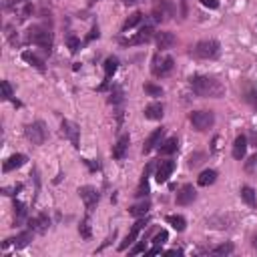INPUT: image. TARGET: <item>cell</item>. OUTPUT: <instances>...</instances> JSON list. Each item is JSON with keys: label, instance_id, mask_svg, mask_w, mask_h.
I'll return each instance as SVG.
<instances>
[{"label": "cell", "instance_id": "36", "mask_svg": "<svg viewBox=\"0 0 257 257\" xmlns=\"http://www.w3.org/2000/svg\"><path fill=\"white\" fill-rule=\"evenodd\" d=\"M111 102H113V105H121V102H123V89L121 87H113Z\"/></svg>", "mask_w": 257, "mask_h": 257}, {"label": "cell", "instance_id": "7", "mask_svg": "<svg viewBox=\"0 0 257 257\" xmlns=\"http://www.w3.org/2000/svg\"><path fill=\"white\" fill-rule=\"evenodd\" d=\"M175 66V60L173 57H161V55H155L153 57V64H151V73L155 77H167Z\"/></svg>", "mask_w": 257, "mask_h": 257}, {"label": "cell", "instance_id": "48", "mask_svg": "<svg viewBox=\"0 0 257 257\" xmlns=\"http://www.w3.org/2000/svg\"><path fill=\"white\" fill-rule=\"evenodd\" d=\"M121 2H123V4H127V6H133V4H139L141 0H121Z\"/></svg>", "mask_w": 257, "mask_h": 257}, {"label": "cell", "instance_id": "14", "mask_svg": "<svg viewBox=\"0 0 257 257\" xmlns=\"http://www.w3.org/2000/svg\"><path fill=\"white\" fill-rule=\"evenodd\" d=\"M241 95H243V99H245L247 105H249L253 111H257V84H253L251 80H243Z\"/></svg>", "mask_w": 257, "mask_h": 257}, {"label": "cell", "instance_id": "11", "mask_svg": "<svg viewBox=\"0 0 257 257\" xmlns=\"http://www.w3.org/2000/svg\"><path fill=\"white\" fill-rule=\"evenodd\" d=\"M195 199H197V191H195V187L189 185V183L183 185L181 189L177 191V197H175L177 205H181V207H185V205H191Z\"/></svg>", "mask_w": 257, "mask_h": 257}, {"label": "cell", "instance_id": "18", "mask_svg": "<svg viewBox=\"0 0 257 257\" xmlns=\"http://www.w3.org/2000/svg\"><path fill=\"white\" fill-rule=\"evenodd\" d=\"M163 135H165V129H163V127H159V129H155V131H153V133L147 137L145 145H143V153H151L153 149H157V147L161 145Z\"/></svg>", "mask_w": 257, "mask_h": 257}, {"label": "cell", "instance_id": "47", "mask_svg": "<svg viewBox=\"0 0 257 257\" xmlns=\"http://www.w3.org/2000/svg\"><path fill=\"white\" fill-rule=\"evenodd\" d=\"M95 37L99 39V28H93V30H91V34H89V39H87V40H93Z\"/></svg>", "mask_w": 257, "mask_h": 257}, {"label": "cell", "instance_id": "3", "mask_svg": "<svg viewBox=\"0 0 257 257\" xmlns=\"http://www.w3.org/2000/svg\"><path fill=\"white\" fill-rule=\"evenodd\" d=\"M221 53V46L217 40L209 39V40H199L193 48V55L197 59H203V60H211V59H217Z\"/></svg>", "mask_w": 257, "mask_h": 257}, {"label": "cell", "instance_id": "25", "mask_svg": "<svg viewBox=\"0 0 257 257\" xmlns=\"http://www.w3.org/2000/svg\"><path fill=\"white\" fill-rule=\"evenodd\" d=\"M217 181V171L215 169H205L203 173L197 177V183L201 185V187H209V185H213Z\"/></svg>", "mask_w": 257, "mask_h": 257}, {"label": "cell", "instance_id": "26", "mask_svg": "<svg viewBox=\"0 0 257 257\" xmlns=\"http://www.w3.org/2000/svg\"><path fill=\"white\" fill-rule=\"evenodd\" d=\"M239 195H241V199L249 205V207H255V205H257V195H255V189H253V187L243 185L241 191H239Z\"/></svg>", "mask_w": 257, "mask_h": 257}, {"label": "cell", "instance_id": "38", "mask_svg": "<svg viewBox=\"0 0 257 257\" xmlns=\"http://www.w3.org/2000/svg\"><path fill=\"white\" fill-rule=\"evenodd\" d=\"M245 171L247 173H257V153L245 161Z\"/></svg>", "mask_w": 257, "mask_h": 257}, {"label": "cell", "instance_id": "4", "mask_svg": "<svg viewBox=\"0 0 257 257\" xmlns=\"http://www.w3.org/2000/svg\"><path fill=\"white\" fill-rule=\"evenodd\" d=\"M189 123L193 125L195 131L205 133L215 125V115H213V111H193L189 115Z\"/></svg>", "mask_w": 257, "mask_h": 257}, {"label": "cell", "instance_id": "24", "mask_svg": "<svg viewBox=\"0 0 257 257\" xmlns=\"http://www.w3.org/2000/svg\"><path fill=\"white\" fill-rule=\"evenodd\" d=\"M177 149H179L177 137H169L167 141H163V143L159 145V153H161V155H173Z\"/></svg>", "mask_w": 257, "mask_h": 257}, {"label": "cell", "instance_id": "23", "mask_svg": "<svg viewBox=\"0 0 257 257\" xmlns=\"http://www.w3.org/2000/svg\"><path fill=\"white\" fill-rule=\"evenodd\" d=\"M151 169H153V165H149L145 169V173L141 177V183H139V187H137V191H135V197H147L149 195V173H151Z\"/></svg>", "mask_w": 257, "mask_h": 257}, {"label": "cell", "instance_id": "21", "mask_svg": "<svg viewBox=\"0 0 257 257\" xmlns=\"http://www.w3.org/2000/svg\"><path fill=\"white\" fill-rule=\"evenodd\" d=\"M26 161H28V159H26V155H22V153H16V155H10V157L4 161V165H2V171H4V173H10V171L20 169V167H22Z\"/></svg>", "mask_w": 257, "mask_h": 257}, {"label": "cell", "instance_id": "43", "mask_svg": "<svg viewBox=\"0 0 257 257\" xmlns=\"http://www.w3.org/2000/svg\"><path fill=\"white\" fill-rule=\"evenodd\" d=\"M199 2H201L203 6H207V8H211V10L219 8V0H199Z\"/></svg>", "mask_w": 257, "mask_h": 257}, {"label": "cell", "instance_id": "19", "mask_svg": "<svg viewBox=\"0 0 257 257\" xmlns=\"http://www.w3.org/2000/svg\"><path fill=\"white\" fill-rule=\"evenodd\" d=\"M157 48L161 50H169V48H173L175 46V42H177V39H175V34L173 32H167V30H163V32H157Z\"/></svg>", "mask_w": 257, "mask_h": 257}, {"label": "cell", "instance_id": "50", "mask_svg": "<svg viewBox=\"0 0 257 257\" xmlns=\"http://www.w3.org/2000/svg\"><path fill=\"white\" fill-rule=\"evenodd\" d=\"M253 247H255V249H257V235H255V237H253Z\"/></svg>", "mask_w": 257, "mask_h": 257}, {"label": "cell", "instance_id": "20", "mask_svg": "<svg viewBox=\"0 0 257 257\" xmlns=\"http://www.w3.org/2000/svg\"><path fill=\"white\" fill-rule=\"evenodd\" d=\"M28 227L32 231H37V233H46L48 227H50V219H48L46 213H40L39 217H34V219L28 221Z\"/></svg>", "mask_w": 257, "mask_h": 257}, {"label": "cell", "instance_id": "16", "mask_svg": "<svg viewBox=\"0 0 257 257\" xmlns=\"http://www.w3.org/2000/svg\"><path fill=\"white\" fill-rule=\"evenodd\" d=\"M247 137L245 135H237L235 137V141H233V149H231V155H233V159H237V161H241L243 157H245V153H247Z\"/></svg>", "mask_w": 257, "mask_h": 257}, {"label": "cell", "instance_id": "2", "mask_svg": "<svg viewBox=\"0 0 257 257\" xmlns=\"http://www.w3.org/2000/svg\"><path fill=\"white\" fill-rule=\"evenodd\" d=\"M26 39H28V42L44 48L46 53H50V48H53V32H50L48 28H44V26H40V24L30 26L28 32H26Z\"/></svg>", "mask_w": 257, "mask_h": 257}, {"label": "cell", "instance_id": "49", "mask_svg": "<svg viewBox=\"0 0 257 257\" xmlns=\"http://www.w3.org/2000/svg\"><path fill=\"white\" fill-rule=\"evenodd\" d=\"M179 2H181V6H183V12H181V14L185 16V14H187V4H185V0H179Z\"/></svg>", "mask_w": 257, "mask_h": 257}, {"label": "cell", "instance_id": "40", "mask_svg": "<svg viewBox=\"0 0 257 257\" xmlns=\"http://www.w3.org/2000/svg\"><path fill=\"white\" fill-rule=\"evenodd\" d=\"M0 87H2V99L4 100H10L12 99V87H10V82L8 80H2V82H0Z\"/></svg>", "mask_w": 257, "mask_h": 257}, {"label": "cell", "instance_id": "30", "mask_svg": "<svg viewBox=\"0 0 257 257\" xmlns=\"http://www.w3.org/2000/svg\"><path fill=\"white\" fill-rule=\"evenodd\" d=\"M32 229L30 231H24V233H20L19 237H16V239H12V243H14V247L16 249H22V247H26L30 241H32Z\"/></svg>", "mask_w": 257, "mask_h": 257}, {"label": "cell", "instance_id": "27", "mask_svg": "<svg viewBox=\"0 0 257 257\" xmlns=\"http://www.w3.org/2000/svg\"><path fill=\"white\" fill-rule=\"evenodd\" d=\"M117 68H119V60H117L115 57H109V59L105 60V79H107V80H105V84H102L100 89H105V87H107V82H109L111 77L117 73Z\"/></svg>", "mask_w": 257, "mask_h": 257}, {"label": "cell", "instance_id": "51", "mask_svg": "<svg viewBox=\"0 0 257 257\" xmlns=\"http://www.w3.org/2000/svg\"><path fill=\"white\" fill-rule=\"evenodd\" d=\"M95 2H99V0H91V4H95Z\"/></svg>", "mask_w": 257, "mask_h": 257}, {"label": "cell", "instance_id": "37", "mask_svg": "<svg viewBox=\"0 0 257 257\" xmlns=\"http://www.w3.org/2000/svg\"><path fill=\"white\" fill-rule=\"evenodd\" d=\"M66 46H68V50H71L73 55H77L79 48H80V40H79L77 37H68V39H66Z\"/></svg>", "mask_w": 257, "mask_h": 257}, {"label": "cell", "instance_id": "35", "mask_svg": "<svg viewBox=\"0 0 257 257\" xmlns=\"http://www.w3.org/2000/svg\"><path fill=\"white\" fill-rule=\"evenodd\" d=\"M233 243H221V245H217V247H213L211 249V253L213 255H229V253H233Z\"/></svg>", "mask_w": 257, "mask_h": 257}, {"label": "cell", "instance_id": "34", "mask_svg": "<svg viewBox=\"0 0 257 257\" xmlns=\"http://www.w3.org/2000/svg\"><path fill=\"white\" fill-rule=\"evenodd\" d=\"M14 217H16V223L22 221L26 217V205L20 201H14Z\"/></svg>", "mask_w": 257, "mask_h": 257}, {"label": "cell", "instance_id": "9", "mask_svg": "<svg viewBox=\"0 0 257 257\" xmlns=\"http://www.w3.org/2000/svg\"><path fill=\"white\" fill-rule=\"evenodd\" d=\"M79 195H80V199L84 201V207H87V211H89V213L95 211L97 203H99V191L95 189V187H91V185L80 187V189H79Z\"/></svg>", "mask_w": 257, "mask_h": 257}, {"label": "cell", "instance_id": "29", "mask_svg": "<svg viewBox=\"0 0 257 257\" xmlns=\"http://www.w3.org/2000/svg\"><path fill=\"white\" fill-rule=\"evenodd\" d=\"M149 209H151V203L149 201H143V203L133 205V207L129 209V215H133V217H145L149 213Z\"/></svg>", "mask_w": 257, "mask_h": 257}, {"label": "cell", "instance_id": "33", "mask_svg": "<svg viewBox=\"0 0 257 257\" xmlns=\"http://www.w3.org/2000/svg\"><path fill=\"white\" fill-rule=\"evenodd\" d=\"M79 233H80V237H82V239H91L93 231H91V221H89V217H84V219L80 221V225H79Z\"/></svg>", "mask_w": 257, "mask_h": 257}, {"label": "cell", "instance_id": "44", "mask_svg": "<svg viewBox=\"0 0 257 257\" xmlns=\"http://www.w3.org/2000/svg\"><path fill=\"white\" fill-rule=\"evenodd\" d=\"M247 143H249V145H253V147L257 149V133H255V131H249V137H247Z\"/></svg>", "mask_w": 257, "mask_h": 257}, {"label": "cell", "instance_id": "1", "mask_svg": "<svg viewBox=\"0 0 257 257\" xmlns=\"http://www.w3.org/2000/svg\"><path fill=\"white\" fill-rule=\"evenodd\" d=\"M189 82H191L193 93L201 99H221L225 95V87L213 77L195 75V77L189 79Z\"/></svg>", "mask_w": 257, "mask_h": 257}, {"label": "cell", "instance_id": "22", "mask_svg": "<svg viewBox=\"0 0 257 257\" xmlns=\"http://www.w3.org/2000/svg\"><path fill=\"white\" fill-rule=\"evenodd\" d=\"M165 109H163V105H161V102H151V105H147L145 107V119H149V121H161V119H163V113Z\"/></svg>", "mask_w": 257, "mask_h": 257}, {"label": "cell", "instance_id": "32", "mask_svg": "<svg viewBox=\"0 0 257 257\" xmlns=\"http://www.w3.org/2000/svg\"><path fill=\"white\" fill-rule=\"evenodd\" d=\"M22 59L28 62V64H32V66H37L39 68V71H44V62L37 57V55H32V53H28V50H26V53H22Z\"/></svg>", "mask_w": 257, "mask_h": 257}, {"label": "cell", "instance_id": "41", "mask_svg": "<svg viewBox=\"0 0 257 257\" xmlns=\"http://www.w3.org/2000/svg\"><path fill=\"white\" fill-rule=\"evenodd\" d=\"M167 239H169V233H167L165 229H161L155 237H153V243H155V245H163V243L167 241Z\"/></svg>", "mask_w": 257, "mask_h": 257}, {"label": "cell", "instance_id": "28", "mask_svg": "<svg viewBox=\"0 0 257 257\" xmlns=\"http://www.w3.org/2000/svg\"><path fill=\"white\" fill-rule=\"evenodd\" d=\"M167 223L175 231H185L187 229V219L183 215H167Z\"/></svg>", "mask_w": 257, "mask_h": 257}, {"label": "cell", "instance_id": "46", "mask_svg": "<svg viewBox=\"0 0 257 257\" xmlns=\"http://www.w3.org/2000/svg\"><path fill=\"white\" fill-rule=\"evenodd\" d=\"M159 253H161V245H155L153 249L147 251V255H159Z\"/></svg>", "mask_w": 257, "mask_h": 257}, {"label": "cell", "instance_id": "5", "mask_svg": "<svg viewBox=\"0 0 257 257\" xmlns=\"http://www.w3.org/2000/svg\"><path fill=\"white\" fill-rule=\"evenodd\" d=\"M151 14H153V19H155V22H165L175 14V6L171 0H153Z\"/></svg>", "mask_w": 257, "mask_h": 257}, {"label": "cell", "instance_id": "15", "mask_svg": "<svg viewBox=\"0 0 257 257\" xmlns=\"http://www.w3.org/2000/svg\"><path fill=\"white\" fill-rule=\"evenodd\" d=\"M129 143H131V137H129L127 133L119 137V139H117V143H115V147H113V159H117V161L125 159V155H127V149H129Z\"/></svg>", "mask_w": 257, "mask_h": 257}, {"label": "cell", "instance_id": "8", "mask_svg": "<svg viewBox=\"0 0 257 257\" xmlns=\"http://www.w3.org/2000/svg\"><path fill=\"white\" fill-rule=\"evenodd\" d=\"M60 131H62V135L66 137V139L71 141V145H73L75 149L80 147V129H79L77 123H73V121H68V119H64V121L60 123Z\"/></svg>", "mask_w": 257, "mask_h": 257}, {"label": "cell", "instance_id": "13", "mask_svg": "<svg viewBox=\"0 0 257 257\" xmlns=\"http://www.w3.org/2000/svg\"><path fill=\"white\" fill-rule=\"evenodd\" d=\"M153 26H143L139 32L135 34L133 39H127V40H123V44H127V46H135V44H145V42H149L151 39H153Z\"/></svg>", "mask_w": 257, "mask_h": 257}, {"label": "cell", "instance_id": "17", "mask_svg": "<svg viewBox=\"0 0 257 257\" xmlns=\"http://www.w3.org/2000/svg\"><path fill=\"white\" fill-rule=\"evenodd\" d=\"M173 171H175V161H161L157 167V173H155L157 183H167Z\"/></svg>", "mask_w": 257, "mask_h": 257}, {"label": "cell", "instance_id": "31", "mask_svg": "<svg viewBox=\"0 0 257 257\" xmlns=\"http://www.w3.org/2000/svg\"><path fill=\"white\" fill-rule=\"evenodd\" d=\"M141 19H143V14H141V12H133V14L129 16V19H127V20L123 22V32L131 30L133 26H137V24L141 22Z\"/></svg>", "mask_w": 257, "mask_h": 257}, {"label": "cell", "instance_id": "10", "mask_svg": "<svg viewBox=\"0 0 257 257\" xmlns=\"http://www.w3.org/2000/svg\"><path fill=\"white\" fill-rule=\"evenodd\" d=\"M147 223H149V219L147 217H141L139 221H137V223L131 227V231H129V235L125 237V241L119 245V251H125L129 245H133L135 241H137V237H139V233H141V229H145L147 227Z\"/></svg>", "mask_w": 257, "mask_h": 257}, {"label": "cell", "instance_id": "39", "mask_svg": "<svg viewBox=\"0 0 257 257\" xmlns=\"http://www.w3.org/2000/svg\"><path fill=\"white\" fill-rule=\"evenodd\" d=\"M145 93L151 95V97H163V89L161 87H155V84H145Z\"/></svg>", "mask_w": 257, "mask_h": 257}, {"label": "cell", "instance_id": "6", "mask_svg": "<svg viewBox=\"0 0 257 257\" xmlns=\"http://www.w3.org/2000/svg\"><path fill=\"white\" fill-rule=\"evenodd\" d=\"M24 135H26V139L32 143V145H44L46 141V125L42 121H34L30 125H26L24 129Z\"/></svg>", "mask_w": 257, "mask_h": 257}, {"label": "cell", "instance_id": "45", "mask_svg": "<svg viewBox=\"0 0 257 257\" xmlns=\"http://www.w3.org/2000/svg\"><path fill=\"white\" fill-rule=\"evenodd\" d=\"M145 251V243H137L133 249H131V255H137V253H143Z\"/></svg>", "mask_w": 257, "mask_h": 257}, {"label": "cell", "instance_id": "12", "mask_svg": "<svg viewBox=\"0 0 257 257\" xmlns=\"http://www.w3.org/2000/svg\"><path fill=\"white\" fill-rule=\"evenodd\" d=\"M6 8L14 10L16 14L20 16V19H28L30 12H32L30 0H8V2H6Z\"/></svg>", "mask_w": 257, "mask_h": 257}, {"label": "cell", "instance_id": "42", "mask_svg": "<svg viewBox=\"0 0 257 257\" xmlns=\"http://www.w3.org/2000/svg\"><path fill=\"white\" fill-rule=\"evenodd\" d=\"M203 159H205V153H195V155L189 157V167H197V165H201Z\"/></svg>", "mask_w": 257, "mask_h": 257}]
</instances>
